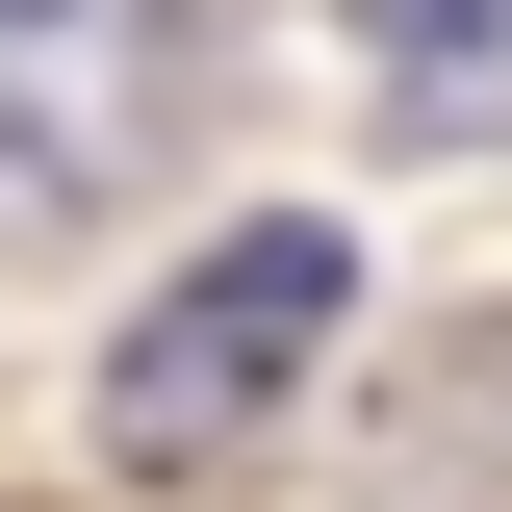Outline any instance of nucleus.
Wrapping results in <instances>:
<instances>
[{"instance_id": "2", "label": "nucleus", "mask_w": 512, "mask_h": 512, "mask_svg": "<svg viewBox=\"0 0 512 512\" xmlns=\"http://www.w3.org/2000/svg\"><path fill=\"white\" fill-rule=\"evenodd\" d=\"M180 0H0V256L103 231L154 180V128H180Z\"/></svg>"}, {"instance_id": "1", "label": "nucleus", "mask_w": 512, "mask_h": 512, "mask_svg": "<svg viewBox=\"0 0 512 512\" xmlns=\"http://www.w3.org/2000/svg\"><path fill=\"white\" fill-rule=\"evenodd\" d=\"M333 333H359V231H333V205H256V231H205L180 282L128 308V359H103V461H154V487H180V461H231L256 410L333 359Z\"/></svg>"}, {"instance_id": "3", "label": "nucleus", "mask_w": 512, "mask_h": 512, "mask_svg": "<svg viewBox=\"0 0 512 512\" xmlns=\"http://www.w3.org/2000/svg\"><path fill=\"white\" fill-rule=\"evenodd\" d=\"M333 26L384 52V103H436V128H487V103H512V0H333Z\"/></svg>"}]
</instances>
